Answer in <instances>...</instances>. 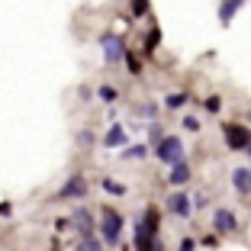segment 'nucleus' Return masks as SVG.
<instances>
[{"instance_id": "13", "label": "nucleus", "mask_w": 251, "mask_h": 251, "mask_svg": "<svg viewBox=\"0 0 251 251\" xmlns=\"http://www.w3.org/2000/svg\"><path fill=\"white\" fill-rule=\"evenodd\" d=\"M145 155H148V145H129V148H123L126 161H135V158H145Z\"/></svg>"}, {"instance_id": "11", "label": "nucleus", "mask_w": 251, "mask_h": 251, "mask_svg": "<svg viewBox=\"0 0 251 251\" xmlns=\"http://www.w3.org/2000/svg\"><path fill=\"white\" fill-rule=\"evenodd\" d=\"M242 7H245V0H226V3L219 7V23H222V26H229L232 16H235Z\"/></svg>"}, {"instance_id": "20", "label": "nucleus", "mask_w": 251, "mask_h": 251, "mask_svg": "<svg viewBox=\"0 0 251 251\" xmlns=\"http://www.w3.org/2000/svg\"><path fill=\"white\" fill-rule=\"evenodd\" d=\"M187 97H190V94H171V97H168V106H184Z\"/></svg>"}, {"instance_id": "3", "label": "nucleus", "mask_w": 251, "mask_h": 251, "mask_svg": "<svg viewBox=\"0 0 251 251\" xmlns=\"http://www.w3.org/2000/svg\"><path fill=\"white\" fill-rule=\"evenodd\" d=\"M100 232H103L106 245H119V232H123V216L113 213V209H103V219H100Z\"/></svg>"}, {"instance_id": "7", "label": "nucleus", "mask_w": 251, "mask_h": 251, "mask_svg": "<svg viewBox=\"0 0 251 251\" xmlns=\"http://www.w3.org/2000/svg\"><path fill=\"white\" fill-rule=\"evenodd\" d=\"M232 187H235L238 197H251V168L242 164V168L232 171Z\"/></svg>"}, {"instance_id": "28", "label": "nucleus", "mask_w": 251, "mask_h": 251, "mask_svg": "<svg viewBox=\"0 0 251 251\" xmlns=\"http://www.w3.org/2000/svg\"><path fill=\"white\" fill-rule=\"evenodd\" d=\"M245 155H248V161H251V145H248V148H245ZM248 168H251V164H248Z\"/></svg>"}, {"instance_id": "29", "label": "nucleus", "mask_w": 251, "mask_h": 251, "mask_svg": "<svg viewBox=\"0 0 251 251\" xmlns=\"http://www.w3.org/2000/svg\"><path fill=\"white\" fill-rule=\"evenodd\" d=\"M248 119H251V116H248Z\"/></svg>"}, {"instance_id": "5", "label": "nucleus", "mask_w": 251, "mask_h": 251, "mask_svg": "<svg viewBox=\"0 0 251 251\" xmlns=\"http://www.w3.org/2000/svg\"><path fill=\"white\" fill-rule=\"evenodd\" d=\"M168 209H171V213H177L180 219H190V216H193L190 193H171V197H168Z\"/></svg>"}, {"instance_id": "22", "label": "nucleus", "mask_w": 251, "mask_h": 251, "mask_svg": "<svg viewBox=\"0 0 251 251\" xmlns=\"http://www.w3.org/2000/svg\"><path fill=\"white\" fill-rule=\"evenodd\" d=\"M77 145H94V132H87V129H84V132H77Z\"/></svg>"}, {"instance_id": "27", "label": "nucleus", "mask_w": 251, "mask_h": 251, "mask_svg": "<svg viewBox=\"0 0 251 251\" xmlns=\"http://www.w3.org/2000/svg\"><path fill=\"white\" fill-rule=\"evenodd\" d=\"M148 135H151V139H161V126L155 123V126H151V129H148Z\"/></svg>"}, {"instance_id": "21", "label": "nucleus", "mask_w": 251, "mask_h": 251, "mask_svg": "<svg viewBox=\"0 0 251 251\" xmlns=\"http://www.w3.org/2000/svg\"><path fill=\"white\" fill-rule=\"evenodd\" d=\"M155 113H158V106H155V103H145V106H139V116H145V119H155Z\"/></svg>"}, {"instance_id": "16", "label": "nucleus", "mask_w": 251, "mask_h": 251, "mask_svg": "<svg viewBox=\"0 0 251 251\" xmlns=\"http://www.w3.org/2000/svg\"><path fill=\"white\" fill-rule=\"evenodd\" d=\"M123 58H126V65H129V71H132V74H142V61H139V55L129 52V55H123Z\"/></svg>"}, {"instance_id": "12", "label": "nucleus", "mask_w": 251, "mask_h": 251, "mask_svg": "<svg viewBox=\"0 0 251 251\" xmlns=\"http://www.w3.org/2000/svg\"><path fill=\"white\" fill-rule=\"evenodd\" d=\"M126 142H129V139H126V129H123V126H113L110 132H106L103 145H106V148H123Z\"/></svg>"}, {"instance_id": "10", "label": "nucleus", "mask_w": 251, "mask_h": 251, "mask_svg": "<svg viewBox=\"0 0 251 251\" xmlns=\"http://www.w3.org/2000/svg\"><path fill=\"white\" fill-rule=\"evenodd\" d=\"M71 219H74V229L81 232V235H94V219H90L87 209H77Z\"/></svg>"}, {"instance_id": "19", "label": "nucleus", "mask_w": 251, "mask_h": 251, "mask_svg": "<svg viewBox=\"0 0 251 251\" xmlns=\"http://www.w3.org/2000/svg\"><path fill=\"white\" fill-rule=\"evenodd\" d=\"M148 13V0H132V16H145Z\"/></svg>"}, {"instance_id": "2", "label": "nucleus", "mask_w": 251, "mask_h": 251, "mask_svg": "<svg viewBox=\"0 0 251 251\" xmlns=\"http://www.w3.org/2000/svg\"><path fill=\"white\" fill-rule=\"evenodd\" d=\"M222 135H226V145H229L232 151H245V148L251 145V132L238 123H226L222 126Z\"/></svg>"}, {"instance_id": "24", "label": "nucleus", "mask_w": 251, "mask_h": 251, "mask_svg": "<svg viewBox=\"0 0 251 251\" xmlns=\"http://www.w3.org/2000/svg\"><path fill=\"white\" fill-rule=\"evenodd\" d=\"M184 129L197 132V129H200V119H197V116H184Z\"/></svg>"}, {"instance_id": "6", "label": "nucleus", "mask_w": 251, "mask_h": 251, "mask_svg": "<svg viewBox=\"0 0 251 251\" xmlns=\"http://www.w3.org/2000/svg\"><path fill=\"white\" fill-rule=\"evenodd\" d=\"M213 229L219 232V235H226V232H235L238 229V219L232 209H216L213 213Z\"/></svg>"}, {"instance_id": "8", "label": "nucleus", "mask_w": 251, "mask_h": 251, "mask_svg": "<svg viewBox=\"0 0 251 251\" xmlns=\"http://www.w3.org/2000/svg\"><path fill=\"white\" fill-rule=\"evenodd\" d=\"M190 177H193V168L184 161V158L171 164V171H168V184H171V187H180V184H187Z\"/></svg>"}, {"instance_id": "23", "label": "nucleus", "mask_w": 251, "mask_h": 251, "mask_svg": "<svg viewBox=\"0 0 251 251\" xmlns=\"http://www.w3.org/2000/svg\"><path fill=\"white\" fill-rule=\"evenodd\" d=\"M206 110L209 113H219L222 110V100H219V97H206Z\"/></svg>"}, {"instance_id": "26", "label": "nucleus", "mask_w": 251, "mask_h": 251, "mask_svg": "<svg viewBox=\"0 0 251 251\" xmlns=\"http://www.w3.org/2000/svg\"><path fill=\"white\" fill-rule=\"evenodd\" d=\"M203 245H206V248H219V238H216V235H206V238H203Z\"/></svg>"}, {"instance_id": "25", "label": "nucleus", "mask_w": 251, "mask_h": 251, "mask_svg": "<svg viewBox=\"0 0 251 251\" xmlns=\"http://www.w3.org/2000/svg\"><path fill=\"white\" fill-rule=\"evenodd\" d=\"M197 248V242H193V238H184V242H180V248L177 251H193Z\"/></svg>"}, {"instance_id": "9", "label": "nucleus", "mask_w": 251, "mask_h": 251, "mask_svg": "<svg viewBox=\"0 0 251 251\" xmlns=\"http://www.w3.org/2000/svg\"><path fill=\"white\" fill-rule=\"evenodd\" d=\"M84 193H87V180L74 174V177H68V180H65V187H61V193H58V197L74 200V197H84Z\"/></svg>"}, {"instance_id": "18", "label": "nucleus", "mask_w": 251, "mask_h": 251, "mask_svg": "<svg viewBox=\"0 0 251 251\" xmlns=\"http://www.w3.org/2000/svg\"><path fill=\"white\" fill-rule=\"evenodd\" d=\"M158 42H161V29H151V32H148V36H145V49H148V52H151V49H155Z\"/></svg>"}, {"instance_id": "17", "label": "nucleus", "mask_w": 251, "mask_h": 251, "mask_svg": "<svg viewBox=\"0 0 251 251\" xmlns=\"http://www.w3.org/2000/svg\"><path fill=\"white\" fill-rule=\"evenodd\" d=\"M116 97H119V90H116V87H110V84H103V87H100V100H106V103H113Z\"/></svg>"}, {"instance_id": "14", "label": "nucleus", "mask_w": 251, "mask_h": 251, "mask_svg": "<svg viewBox=\"0 0 251 251\" xmlns=\"http://www.w3.org/2000/svg\"><path fill=\"white\" fill-rule=\"evenodd\" d=\"M103 190L110 193V197H123V193H126V184H119V180H110V177H106V180H103Z\"/></svg>"}, {"instance_id": "1", "label": "nucleus", "mask_w": 251, "mask_h": 251, "mask_svg": "<svg viewBox=\"0 0 251 251\" xmlns=\"http://www.w3.org/2000/svg\"><path fill=\"white\" fill-rule=\"evenodd\" d=\"M155 155H158V161H161V164H174V161L184 158V142H180L177 135H164V139H158Z\"/></svg>"}, {"instance_id": "15", "label": "nucleus", "mask_w": 251, "mask_h": 251, "mask_svg": "<svg viewBox=\"0 0 251 251\" xmlns=\"http://www.w3.org/2000/svg\"><path fill=\"white\" fill-rule=\"evenodd\" d=\"M100 248H103V245L97 242L94 235H81V251H100Z\"/></svg>"}, {"instance_id": "4", "label": "nucleus", "mask_w": 251, "mask_h": 251, "mask_svg": "<svg viewBox=\"0 0 251 251\" xmlns=\"http://www.w3.org/2000/svg\"><path fill=\"white\" fill-rule=\"evenodd\" d=\"M100 45H103V58H106V65H116V61L126 55V42H123L119 36H103V39H100Z\"/></svg>"}]
</instances>
